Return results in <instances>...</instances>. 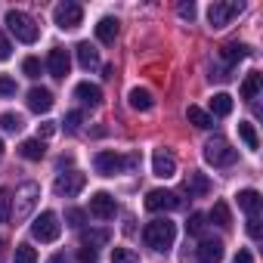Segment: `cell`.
<instances>
[{"mask_svg":"<svg viewBox=\"0 0 263 263\" xmlns=\"http://www.w3.org/2000/svg\"><path fill=\"white\" fill-rule=\"evenodd\" d=\"M96 37H99V44L111 47V44H115V37H118V19H111V16L99 19V22H96Z\"/></svg>","mask_w":263,"mask_h":263,"instance_id":"17","label":"cell"},{"mask_svg":"<svg viewBox=\"0 0 263 263\" xmlns=\"http://www.w3.org/2000/svg\"><path fill=\"white\" fill-rule=\"evenodd\" d=\"M174 238H177V226H174V220H167V217H158V220L146 223V229H143V241H146L152 251H167V248L174 245Z\"/></svg>","mask_w":263,"mask_h":263,"instance_id":"1","label":"cell"},{"mask_svg":"<svg viewBox=\"0 0 263 263\" xmlns=\"http://www.w3.org/2000/svg\"><path fill=\"white\" fill-rule=\"evenodd\" d=\"M220 56H223L226 62H238V59L251 56V47H248V44H238V41H232V44H223V47H220Z\"/></svg>","mask_w":263,"mask_h":263,"instance_id":"23","label":"cell"},{"mask_svg":"<svg viewBox=\"0 0 263 263\" xmlns=\"http://www.w3.org/2000/svg\"><path fill=\"white\" fill-rule=\"evenodd\" d=\"M177 13H180L183 19H189V22H192V19H195V4H180V7H177Z\"/></svg>","mask_w":263,"mask_h":263,"instance_id":"40","label":"cell"},{"mask_svg":"<svg viewBox=\"0 0 263 263\" xmlns=\"http://www.w3.org/2000/svg\"><path fill=\"white\" fill-rule=\"evenodd\" d=\"M152 174L161 177V180L177 177V158H174L167 149H155V152H152Z\"/></svg>","mask_w":263,"mask_h":263,"instance_id":"11","label":"cell"},{"mask_svg":"<svg viewBox=\"0 0 263 263\" xmlns=\"http://www.w3.org/2000/svg\"><path fill=\"white\" fill-rule=\"evenodd\" d=\"M59 232H62V223H59V217H56L53 211H41V214L31 220V235H34L37 241H56Z\"/></svg>","mask_w":263,"mask_h":263,"instance_id":"3","label":"cell"},{"mask_svg":"<svg viewBox=\"0 0 263 263\" xmlns=\"http://www.w3.org/2000/svg\"><path fill=\"white\" fill-rule=\"evenodd\" d=\"M56 134V124L53 121H44L41 127H37V140H47V137H53Z\"/></svg>","mask_w":263,"mask_h":263,"instance_id":"37","label":"cell"},{"mask_svg":"<svg viewBox=\"0 0 263 263\" xmlns=\"http://www.w3.org/2000/svg\"><path fill=\"white\" fill-rule=\"evenodd\" d=\"M47 68H50V74H53L56 81H65V78H68V68H71V56H68V50L53 47L50 56H47Z\"/></svg>","mask_w":263,"mask_h":263,"instance_id":"9","label":"cell"},{"mask_svg":"<svg viewBox=\"0 0 263 263\" xmlns=\"http://www.w3.org/2000/svg\"><path fill=\"white\" fill-rule=\"evenodd\" d=\"M186 189H189V195H195V198H204V195L211 192V180H208L201 171H192V174L186 177Z\"/></svg>","mask_w":263,"mask_h":263,"instance_id":"19","label":"cell"},{"mask_svg":"<svg viewBox=\"0 0 263 263\" xmlns=\"http://www.w3.org/2000/svg\"><path fill=\"white\" fill-rule=\"evenodd\" d=\"M28 108L37 111V115L50 111V108H53V93H50L47 87H31V90H28Z\"/></svg>","mask_w":263,"mask_h":263,"instance_id":"14","label":"cell"},{"mask_svg":"<svg viewBox=\"0 0 263 263\" xmlns=\"http://www.w3.org/2000/svg\"><path fill=\"white\" fill-rule=\"evenodd\" d=\"M180 208V195L177 192H167V189H152L146 195V211L158 214V211H174Z\"/></svg>","mask_w":263,"mask_h":263,"instance_id":"8","label":"cell"},{"mask_svg":"<svg viewBox=\"0 0 263 263\" xmlns=\"http://www.w3.org/2000/svg\"><path fill=\"white\" fill-rule=\"evenodd\" d=\"M204 226H208V217H204V214H192V217H189V223H186V229H189L192 235H201V232H204Z\"/></svg>","mask_w":263,"mask_h":263,"instance_id":"35","label":"cell"},{"mask_svg":"<svg viewBox=\"0 0 263 263\" xmlns=\"http://www.w3.org/2000/svg\"><path fill=\"white\" fill-rule=\"evenodd\" d=\"M127 102H130V108H137V111H149L155 105V99H152V93L146 87H134L127 93Z\"/></svg>","mask_w":263,"mask_h":263,"instance_id":"16","label":"cell"},{"mask_svg":"<svg viewBox=\"0 0 263 263\" xmlns=\"http://www.w3.org/2000/svg\"><path fill=\"white\" fill-rule=\"evenodd\" d=\"M19 155L28 158V161H41V158L47 155V146H44V140H25V143L19 146Z\"/></svg>","mask_w":263,"mask_h":263,"instance_id":"25","label":"cell"},{"mask_svg":"<svg viewBox=\"0 0 263 263\" xmlns=\"http://www.w3.org/2000/svg\"><path fill=\"white\" fill-rule=\"evenodd\" d=\"M10 56H13V44L7 41L4 31H0V59H10Z\"/></svg>","mask_w":263,"mask_h":263,"instance_id":"39","label":"cell"},{"mask_svg":"<svg viewBox=\"0 0 263 263\" xmlns=\"http://www.w3.org/2000/svg\"><path fill=\"white\" fill-rule=\"evenodd\" d=\"M78 260H81V263H96V251H93V248H81V251H78Z\"/></svg>","mask_w":263,"mask_h":263,"instance_id":"42","label":"cell"},{"mask_svg":"<svg viewBox=\"0 0 263 263\" xmlns=\"http://www.w3.org/2000/svg\"><path fill=\"white\" fill-rule=\"evenodd\" d=\"M84 186H87V177H84L81 171H71V174H59V177H56V183H53L56 195H65V198H74V195H78Z\"/></svg>","mask_w":263,"mask_h":263,"instance_id":"7","label":"cell"},{"mask_svg":"<svg viewBox=\"0 0 263 263\" xmlns=\"http://www.w3.org/2000/svg\"><path fill=\"white\" fill-rule=\"evenodd\" d=\"M93 164H96V174L115 177V174H121V171L127 167V158H121L118 152H99V155L93 158Z\"/></svg>","mask_w":263,"mask_h":263,"instance_id":"10","label":"cell"},{"mask_svg":"<svg viewBox=\"0 0 263 263\" xmlns=\"http://www.w3.org/2000/svg\"><path fill=\"white\" fill-rule=\"evenodd\" d=\"M208 220H211V223H217L220 229H229V226H232V214H229V204H226V201H214V208H211Z\"/></svg>","mask_w":263,"mask_h":263,"instance_id":"22","label":"cell"},{"mask_svg":"<svg viewBox=\"0 0 263 263\" xmlns=\"http://www.w3.org/2000/svg\"><path fill=\"white\" fill-rule=\"evenodd\" d=\"M74 50H78V62H81V68H96V65H99V53H96V47H93L90 41H81Z\"/></svg>","mask_w":263,"mask_h":263,"instance_id":"21","label":"cell"},{"mask_svg":"<svg viewBox=\"0 0 263 263\" xmlns=\"http://www.w3.org/2000/svg\"><path fill=\"white\" fill-rule=\"evenodd\" d=\"M4 248H7V241H4V238H0V257H4Z\"/></svg>","mask_w":263,"mask_h":263,"instance_id":"45","label":"cell"},{"mask_svg":"<svg viewBox=\"0 0 263 263\" xmlns=\"http://www.w3.org/2000/svg\"><path fill=\"white\" fill-rule=\"evenodd\" d=\"M13 263H37V251H34L31 245H19V248H16Z\"/></svg>","mask_w":263,"mask_h":263,"instance_id":"33","label":"cell"},{"mask_svg":"<svg viewBox=\"0 0 263 263\" xmlns=\"http://www.w3.org/2000/svg\"><path fill=\"white\" fill-rule=\"evenodd\" d=\"M53 22L65 31H71V28H78L81 22H84V7L81 4H71V0H68V4H59L56 10H53Z\"/></svg>","mask_w":263,"mask_h":263,"instance_id":"6","label":"cell"},{"mask_svg":"<svg viewBox=\"0 0 263 263\" xmlns=\"http://www.w3.org/2000/svg\"><path fill=\"white\" fill-rule=\"evenodd\" d=\"M108 238H111V232L108 229H93V232H84V248H102V245H108Z\"/></svg>","mask_w":263,"mask_h":263,"instance_id":"28","label":"cell"},{"mask_svg":"<svg viewBox=\"0 0 263 263\" xmlns=\"http://www.w3.org/2000/svg\"><path fill=\"white\" fill-rule=\"evenodd\" d=\"M47 263H71V260H68V257H65V254H53V257H50V260H47Z\"/></svg>","mask_w":263,"mask_h":263,"instance_id":"44","label":"cell"},{"mask_svg":"<svg viewBox=\"0 0 263 263\" xmlns=\"http://www.w3.org/2000/svg\"><path fill=\"white\" fill-rule=\"evenodd\" d=\"M7 28L16 34V41H22V44H34L37 41V25H34V19L28 16V13H22V10H7Z\"/></svg>","mask_w":263,"mask_h":263,"instance_id":"2","label":"cell"},{"mask_svg":"<svg viewBox=\"0 0 263 263\" xmlns=\"http://www.w3.org/2000/svg\"><path fill=\"white\" fill-rule=\"evenodd\" d=\"M232 111V96L229 93H214V99H211V118H226Z\"/></svg>","mask_w":263,"mask_h":263,"instance_id":"24","label":"cell"},{"mask_svg":"<svg viewBox=\"0 0 263 263\" xmlns=\"http://www.w3.org/2000/svg\"><path fill=\"white\" fill-rule=\"evenodd\" d=\"M0 155H4V140H0Z\"/></svg>","mask_w":263,"mask_h":263,"instance_id":"46","label":"cell"},{"mask_svg":"<svg viewBox=\"0 0 263 263\" xmlns=\"http://www.w3.org/2000/svg\"><path fill=\"white\" fill-rule=\"evenodd\" d=\"M13 214V192L10 189H0V223H7Z\"/></svg>","mask_w":263,"mask_h":263,"instance_id":"31","label":"cell"},{"mask_svg":"<svg viewBox=\"0 0 263 263\" xmlns=\"http://www.w3.org/2000/svg\"><path fill=\"white\" fill-rule=\"evenodd\" d=\"M22 71H25V78L37 81V78H41V71H44V65H41V59H37V56H28V59L22 62Z\"/></svg>","mask_w":263,"mask_h":263,"instance_id":"32","label":"cell"},{"mask_svg":"<svg viewBox=\"0 0 263 263\" xmlns=\"http://www.w3.org/2000/svg\"><path fill=\"white\" fill-rule=\"evenodd\" d=\"M241 10H245V7L235 4V0H214L211 10H208V22H211V28H226Z\"/></svg>","mask_w":263,"mask_h":263,"instance_id":"5","label":"cell"},{"mask_svg":"<svg viewBox=\"0 0 263 263\" xmlns=\"http://www.w3.org/2000/svg\"><path fill=\"white\" fill-rule=\"evenodd\" d=\"M65 220H68L71 229H81V226L87 223V214H84L81 208H68V211H65Z\"/></svg>","mask_w":263,"mask_h":263,"instance_id":"34","label":"cell"},{"mask_svg":"<svg viewBox=\"0 0 263 263\" xmlns=\"http://www.w3.org/2000/svg\"><path fill=\"white\" fill-rule=\"evenodd\" d=\"M90 214H93L96 220H111V217L118 214V204H115V198H111L108 192H96V195L90 198Z\"/></svg>","mask_w":263,"mask_h":263,"instance_id":"12","label":"cell"},{"mask_svg":"<svg viewBox=\"0 0 263 263\" xmlns=\"http://www.w3.org/2000/svg\"><path fill=\"white\" fill-rule=\"evenodd\" d=\"M74 96H78V99H81L84 105H93V108H96V105L102 102V90H99L96 84H90V81L78 84V87H74Z\"/></svg>","mask_w":263,"mask_h":263,"instance_id":"18","label":"cell"},{"mask_svg":"<svg viewBox=\"0 0 263 263\" xmlns=\"http://www.w3.org/2000/svg\"><path fill=\"white\" fill-rule=\"evenodd\" d=\"M223 254H226V248H223L220 238H211V235L201 238V245H198V263H220Z\"/></svg>","mask_w":263,"mask_h":263,"instance_id":"13","label":"cell"},{"mask_svg":"<svg viewBox=\"0 0 263 263\" xmlns=\"http://www.w3.org/2000/svg\"><path fill=\"white\" fill-rule=\"evenodd\" d=\"M111 263H140V254L134 248H111Z\"/></svg>","mask_w":263,"mask_h":263,"instance_id":"29","label":"cell"},{"mask_svg":"<svg viewBox=\"0 0 263 263\" xmlns=\"http://www.w3.org/2000/svg\"><path fill=\"white\" fill-rule=\"evenodd\" d=\"M260 204H263V198H260L257 189H241V192H238V208L248 211V217L260 214Z\"/></svg>","mask_w":263,"mask_h":263,"instance_id":"20","label":"cell"},{"mask_svg":"<svg viewBox=\"0 0 263 263\" xmlns=\"http://www.w3.org/2000/svg\"><path fill=\"white\" fill-rule=\"evenodd\" d=\"M248 232H251V238H260V217L257 214L248 217Z\"/></svg>","mask_w":263,"mask_h":263,"instance_id":"41","label":"cell"},{"mask_svg":"<svg viewBox=\"0 0 263 263\" xmlns=\"http://www.w3.org/2000/svg\"><path fill=\"white\" fill-rule=\"evenodd\" d=\"M260 90H263V74H260V71H248V74H245V81H241V90H238V93H241V99H248V102H251V99H257V96H260Z\"/></svg>","mask_w":263,"mask_h":263,"instance_id":"15","label":"cell"},{"mask_svg":"<svg viewBox=\"0 0 263 263\" xmlns=\"http://www.w3.org/2000/svg\"><path fill=\"white\" fill-rule=\"evenodd\" d=\"M0 127H4V130H10V134H19V130L25 127V121H22L19 115L7 111V115H0Z\"/></svg>","mask_w":263,"mask_h":263,"instance_id":"30","label":"cell"},{"mask_svg":"<svg viewBox=\"0 0 263 263\" xmlns=\"http://www.w3.org/2000/svg\"><path fill=\"white\" fill-rule=\"evenodd\" d=\"M204 158H208L214 167H226V164L235 161V149L229 146L226 137H211V140L204 143Z\"/></svg>","mask_w":263,"mask_h":263,"instance_id":"4","label":"cell"},{"mask_svg":"<svg viewBox=\"0 0 263 263\" xmlns=\"http://www.w3.org/2000/svg\"><path fill=\"white\" fill-rule=\"evenodd\" d=\"M81 121H84V115H81V111H68V115H65V127H68V130H78V127H81Z\"/></svg>","mask_w":263,"mask_h":263,"instance_id":"38","label":"cell"},{"mask_svg":"<svg viewBox=\"0 0 263 263\" xmlns=\"http://www.w3.org/2000/svg\"><path fill=\"white\" fill-rule=\"evenodd\" d=\"M232 263H254V254H251V251H238Z\"/></svg>","mask_w":263,"mask_h":263,"instance_id":"43","label":"cell"},{"mask_svg":"<svg viewBox=\"0 0 263 263\" xmlns=\"http://www.w3.org/2000/svg\"><path fill=\"white\" fill-rule=\"evenodd\" d=\"M0 96H16V78L0 74Z\"/></svg>","mask_w":263,"mask_h":263,"instance_id":"36","label":"cell"},{"mask_svg":"<svg viewBox=\"0 0 263 263\" xmlns=\"http://www.w3.org/2000/svg\"><path fill=\"white\" fill-rule=\"evenodd\" d=\"M186 118H189V124H195L198 130H208V127H214V118H211L204 108H198V105H189V108H186Z\"/></svg>","mask_w":263,"mask_h":263,"instance_id":"27","label":"cell"},{"mask_svg":"<svg viewBox=\"0 0 263 263\" xmlns=\"http://www.w3.org/2000/svg\"><path fill=\"white\" fill-rule=\"evenodd\" d=\"M238 137H241V143H245L251 152H257V149H260L257 130H254V124H251V121H238Z\"/></svg>","mask_w":263,"mask_h":263,"instance_id":"26","label":"cell"}]
</instances>
